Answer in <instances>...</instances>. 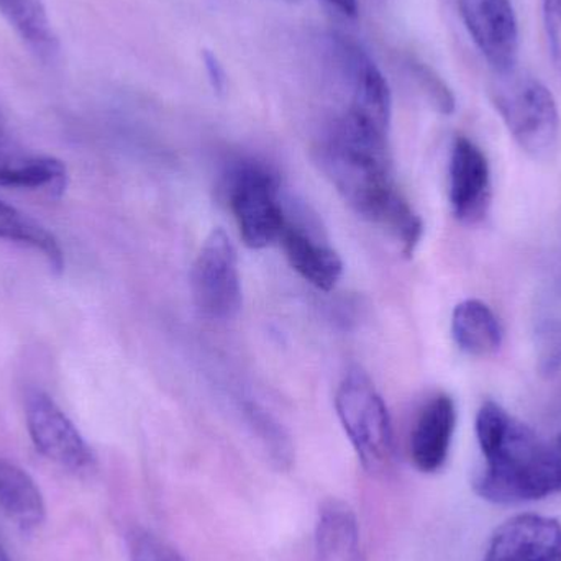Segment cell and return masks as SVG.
<instances>
[{"label": "cell", "mask_w": 561, "mask_h": 561, "mask_svg": "<svg viewBox=\"0 0 561 561\" xmlns=\"http://www.w3.org/2000/svg\"><path fill=\"white\" fill-rule=\"evenodd\" d=\"M320 160L343 201L363 219L388 230L405 255H414L424 224L396 184L388 135L343 114L330 127Z\"/></svg>", "instance_id": "6da1fadb"}, {"label": "cell", "mask_w": 561, "mask_h": 561, "mask_svg": "<svg viewBox=\"0 0 561 561\" xmlns=\"http://www.w3.org/2000/svg\"><path fill=\"white\" fill-rule=\"evenodd\" d=\"M477 438L484 468L474 493L493 504H523L561 493V434L543 438L486 401L477 414Z\"/></svg>", "instance_id": "7a4b0ae2"}, {"label": "cell", "mask_w": 561, "mask_h": 561, "mask_svg": "<svg viewBox=\"0 0 561 561\" xmlns=\"http://www.w3.org/2000/svg\"><path fill=\"white\" fill-rule=\"evenodd\" d=\"M491 102L511 137L526 153L547 157L560 135V112L552 91L536 76L513 69L494 75Z\"/></svg>", "instance_id": "3957f363"}, {"label": "cell", "mask_w": 561, "mask_h": 561, "mask_svg": "<svg viewBox=\"0 0 561 561\" xmlns=\"http://www.w3.org/2000/svg\"><path fill=\"white\" fill-rule=\"evenodd\" d=\"M340 424L369 473H381L394 458V431L385 399L362 368L348 369L335 394Z\"/></svg>", "instance_id": "277c9868"}, {"label": "cell", "mask_w": 561, "mask_h": 561, "mask_svg": "<svg viewBox=\"0 0 561 561\" xmlns=\"http://www.w3.org/2000/svg\"><path fill=\"white\" fill-rule=\"evenodd\" d=\"M229 199L247 247L262 250L278 242L287 219L278 180L268 168L255 161L239 164L230 180Z\"/></svg>", "instance_id": "5b68a950"}, {"label": "cell", "mask_w": 561, "mask_h": 561, "mask_svg": "<svg viewBox=\"0 0 561 561\" xmlns=\"http://www.w3.org/2000/svg\"><path fill=\"white\" fill-rule=\"evenodd\" d=\"M191 290L201 313L213 320H230L242 307L239 255L222 229L214 230L201 247L191 272Z\"/></svg>", "instance_id": "8992f818"}, {"label": "cell", "mask_w": 561, "mask_h": 561, "mask_svg": "<svg viewBox=\"0 0 561 561\" xmlns=\"http://www.w3.org/2000/svg\"><path fill=\"white\" fill-rule=\"evenodd\" d=\"M333 59L350 91L345 114L359 124L389 135L392 98L388 81L371 56L348 36L332 38Z\"/></svg>", "instance_id": "52a82bcc"}, {"label": "cell", "mask_w": 561, "mask_h": 561, "mask_svg": "<svg viewBox=\"0 0 561 561\" xmlns=\"http://www.w3.org/2000/svg\"><path fill=\"white\" fill-rule=\"evenodd\" d=\"M25 421L38 454L58 467L82 474L94 470L95 457L71 419L42 389L25 394Z\"/></svg>", "instance_id": "ba28073f"}, {"label": "cell", "mask_w": 561, "mask_h": 561, "mask_svg": "<svg viewBox=\"0 0 561 561\" xmlns=\"http://www.w3.org/2000/svg\"><path fill=\"white\" fill-rule=\"evenodd\" d=\"M461 20L494 75L517 68L520 35L511 0H458Z\"/></svg>", "instance_id": "9c48e42d"}, {"label": "cell", "mask_w": 561, "mask_h": 561, "mask_svg": "<svg viewBox=\"0 0 561 561\" xmlns=\"http://www.w3.org/2000/svg\"><path fill=\"white\" fill-rule=\"evenodd\" d=\"M493 197L491 170L486 154L474 141L457 137L448 167V199L454 216L467 226H477L486 217Z\"/></svg>", "instance_id": "30bf717a"}, {"label": "cell", "mask_w": 561, "mask_h": 561, "mask_svg": "<svg viewBox=\"0 0 561 561\" xmlns=\"http://www.w3.org/2000/svg\"><path fill=\"white\" fill-rule=\"evenodd\" d=\"M483 561H561V523L542 514H517L494 530Z\"/></svg>", "instance_id": "8fae6325"}, {"label": "cell", "mask_w": 561, "mask_h": 561, "mask_svg": "<svg viewBox=\"0 0 561 561\" xmlns=\"http://www.w3.org/2000/svg\"><path fill=\"white\" fill-rule=\"evenodd\" d=\"M68 171L65 163L53 157L30 154L20 147L10 130L9 121L0 108V187L7 190H48L65 193Z\"/></svg>", "instance_id": "7c38bea8"}, {"label": "cell", "mask_w": 561, "mask_h": 561, "mask_svg": "<svg viewBox=\"0 0 561 561\" xmlns=\"http://www.w3.org/2000/svg\"><path fill=\"white\" fill-rule=\"evenodd\" d=\"M457 428V405L448 394L428 399L411 434V460L421 473H438L447 465Z\"/></svg>", "instance_id": "4fadbf2b"}, {"label": "cell", "mask_w": 561, "mask_h": 561, "mask_svg": "<svg viewBox=\"0 0 561 561\" xmlns=\"http://www.w3.org/2000/svg\"><path fill=\"white\" fill-rule=\"evenodd\" d=\"M279 242L290 268L317 289L332 290L342 278L343 263L339 253L296 224L286 220Z\"/></svg>", "instance_id": "5bb4252c"}, {"label": "cell", "mask_w": 561, "mask_h": 561, "mask_svg": "<svg viewBox=\"0 0 561 561\" xmlns=\"http://www.w3.org/2000/svg\"><path fill=\"white\" fill-rule=\"evenodd\" d=\"M317 561H359V526L356 514L340 500L323 503L317 517Z\"/></svg>", "instance_id": "9a60e30c"}, {"label": "cell", "mask_w": 561, "mask_h": 561, "mask_svg": "<svg viewBox=\"0 0 561 561\" xmlns=\"http://www.w3.org/2000/svg\"><path fill=\"white\" fill-rule=\"evenodd\" d=\"M451 335L461 352L486 358L500 352L504 330L494 310L483 300L467 299L455 307Z\"/></svg>", "instance_id": "2e32d148"}, {"label": "cell", "mask_w": 561, "mask_h": 561, "mask_svg": "<svg viewBox=\"0 0 561 561\" xmlns=\"http://www.w3.org/2000/svg\"><path fill=\"white\" fill-rule=\"evenodd\" d=\"M0 507L23 533L39 529L46 520L42 491L19 465L0 458Z\"/></svg>", "instance_id": "e0dca14e"}, {"label": "cell", "mask_w": 561, "mask_h": 561, "mask_svg": "<svg viewBox=\"0 0 561 561\" xmlns=\"http://www.w3.org/2000/svg\"><path fill=\"white\" fill-rule=\"evenodd\" d=\"M0 15L39 61L58 58L61 46L43 0H0Z\"/></svg>", "instance_id": "ac0fdd59"}, {"label": "cell", "mask_w": 561, "mask_h": 561, "mask_svg": "<svg viewBox=\"0 0 561 561\" xmlns=\"http://www.w3.org/2000/svg\"><path fill=\"white\" fill-rule=\"evenodd\" d=\"M0 239L42 253L55 273L65 270V253L58 239L15 207L0 201Z\"/></svg>", "instance_id": "d6986e66"}, {"label": "cell", "mask_w": 561, "mask_h": 561, "mask_svg": "<svg viewBox=\"0 0 561 561\" xmlns=\"http://www.w3.org/2000/svg\"><path fill=\"white\" fill-rule=\"evenodd\" d=\"M245 414L249 417L250 427L259 435L263 447L268 450L270 457L275 461L276 467L289 468L293 463L294 451L286 431L268 412L256 408L255 404L247 405Z\"/></svg>", "instance_id": "ffe728a7"}, {"label": "cell", "mask_w": 561, "mask_h": 561, "mask_svg": "<svg viewBox=\"0 0 561 561\" xmlns=\"http://www.w3.org/2000/svg\"><path fill=\"white\" fill-rule=\"evenodd\" d=\"M537 371L553 378L561 369V320H546L536 333Z\"/></svg>", "instance_id": "44dd1931"}, {"label": "cell", "mask_w": 561, "mask_h": 561, "mask_svg": "<svg viewBox=\"0 0 561 561\" xmlns=\"http://www.w3.org/2000/svg\"><path fill=\"white\" fill-rule=\"evenodd\" d=\"M409 68H411L419 88L424 92L428 102L434 105L435 111L444 115L454 114L457 102H455L454 92L445 84L444 79L434 69L428 68L424 62L415 61V59L409 62Z\"/></svg>", "instance_id": "7402d4cb"}, {"label": "cell", "mask_w": 561, "mask_h": 561, "mask_svg": "<svg viewBox=\"0 0 561 561\" xmlns=\"http://www.w3.org/2000/svg\"><path fill=\"white\" fill-rule=\"evenodd\" d=\"M130 561H186L170 543L144 529H135L128 536Z\"/></svg>", "instance_id": "603a6c76"}, {"label": "cell", "mask_w": 561, "mask_h": 561, "mask_svg": "<svg viewBox=\"0 0 561 561\" xmlns=\"http://www.w3.org/2000/svg\"><path fill=\"white\" fill-rule=\"evenodd\" d=\"M542 15L550 58L561 72V0H542Z\"/></svg>", "instance_id": "cb8c5ba5"}, {"label": "cell", "mask_w": 561, "mask_h": 561, "mask_svg": "<svg viewBox=\"0 0 561 561\" xmlns=\"http://www.w3.org/2000/svg\"><path fill=\"white\" fill-rule=\"evenodd\" d=\"M204 68H206L207 76H209L210 85H213L214 92L217 94H224L227 89V75L224 69L222 62L217 58L216 53L210 49H204L203 51Z\"/></svg>", "instance_id": "d4e9b609"}, {"label": "cell", "mask_w": 561, "mask_h": 561, "mask_svg": "<svg viewBox=\"0 0 561 561\" xmlns=\"http://www.w3.org/2000/svg\"><path fill=\"white\" fill-rule=\"evenodd\" d=\"M323 2L329 3L342 15L352 16V19L358 15V0H323Z\"/></svg>", "instance_id": "484cf974"}, {"label": "cell", "mask_w": 561, "mask_h": 561, "mask_svg": "<svg viewBox=\"0 0 561 561\" xmlns=\"http://www.w3.org/2000/svg\"><path fill=\"white\" fill-rule=\"evenodd\" d=\"M0 561H10L9 557H7V553L3 552L2 547H0Z\"/></svg>", "instance_id": "4316f807"}, {"label": "cell", "mask_w": 561, "mask_h": 561, "mask_svg": "<svg viewBox=\"0 0 561 561\" xmlns=\"http://www.w3.org/2000/svg\"><path fill=\"white\" fill-rule=\"evenodd\" d=\"M382 2H386V0H382Z\"/></svg>", "instance_id": "83f0119b"}]
</instances>
